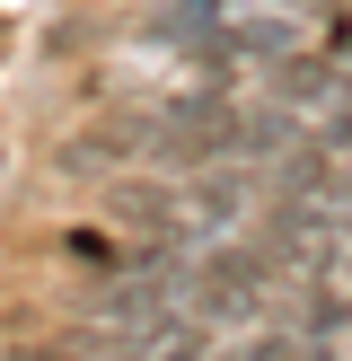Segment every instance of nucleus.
<instances>
[{
    "instance_id": "3",
    "label": "nucleus",
    "mask_w": 352,
    "mask_h": 361,
    "mask_svg": "<svg viewBox=\"0 0 352 361\" xmlns=\"http://www.w3.org/2000/svg\"><path fill=\"white\" fill-rule=\"evenodd\" d=\"M273 274H282V264L264 256L256 238H246V247H220V238H211L203 256H194V282H211V291H256V300H264V282H273Z\"/></svg>"
},
{
    "instance_id": "8",
    "label": "nucleus",
    "mask_w": 352,
    "mask_h": 361,
    "mask_svg": "<svg viewBox=\"0 0 352 361\" xmlns=\"http://www.w3.org/2000/svg\"><path fill=\"white\" fill-rule=\"evenodd\" d=\"M352 326V291H334L326 274H299V335H344Z\"/></svg>"
},
{
    "instance_id": "10",
    "label": "nucleus",
    "mask_w": 352,
    "mask_h": 361,
    "mask_svg": "<svg viewBox=\"0 0 352 361\" xmlns=\"http://www.w3.org/2000/svg\"><path fill=\"white\" fill-rule=\"evenodd\" d=\"M308 141H317V150H334V159H352V106H326Z\"/></svg>"
},
{
    "instance_id": "1",
    "label": "nucleus",
    "mask_w": 352,
    "mask_h": 361,
    "mask_svg": "<svg viewBox=\"0 0 352 361\" xmlns=\"http://www.w3.org/2000/svg\"><path fill=\"white\" fill-rule=\"evenodd\" d=\"M264 71H273V97L282 106H291V115H308V106H317V115H326V106H344V62H334V53H282V62H264Z\"/></svg>"
},
{
    "instance_id": "5",
    "label": "nucleus",
    "mask_w": 352,
    "mask_h": 361,
    "mask_svg": "<svg viewBox=\"0 0 352 361\" xmlns=\"http://www.w3.org/2000/svg\"><path fill=\"white\" fill-rule=\"evenodd\" d=\"M106 212L132 221L141 238L150 229H176V185H158V176H106Z\"/></svg>"
},
{
    "instance_id": "6",
    "label": "nucleus",
    "mask_w": 352,
    "mask_h": 361,
    "mask_svg": "<svg viewBox=\"0 0 352 361\" xmlns=\"http://www.w3.org/2000/svg\"><path fill=\"white\" fill-rule=\"evenodd\" d=\"M115 159H132V133H123V123H97V133L62 141V159H53V168H62V176H106Z\"/></svg>"
},
{
    "instance_id": "11",
    "label": "nucleus",
    "mask_w": 352,
    "mask_h": 361,
    "mask_svg": "<svg viewBox=\"0 0 352 361\" xmlns=\"http://www.w3.org/2000/svg\"><path fill=\"white\" fill-rule=\"evenodd\" d=\"M106 361H141V344H123V353H106Z\"/></svg>"
},
{
    "instance_id": "2",
    "label": "nucleus",
    "mask_w": 352,
    "mask_h": 361,
    "mask_svg": "<svg viewBox=\"0 0 352 361\" xmlns=\"http://www.w3.org/2000/svg\"><path fill=\"white\" fill-rule=\"evenodd\" d=\"M308 141V123L291 115V106H238V133H229V159H246V168H273L282 150H299Z\"/></svg>"
},
{
    "instance_id": "4",
    "label": "nucleus",
    "mask_w": 352,
    "mask_h": 361,
    "mask_svg": "<svg viewBox=\"0 0 352 361\" xmlns=\"http://www.w3.org/2000/svg\"><path fill=\"white\" fill-rule=\"evenodd\" d=\"M256 203V168H246V159H211V168H194V212H203V229H229L238 221V212Z\"/></svg>"
},
{
    "instance_id": "7",
    "label": "nucleus",
    "mask_w": 352,
    "mask_h": 361,
    "mask_svg": "<svg viewBox=\"0 0 352 361\" xmlns=\"http://www.w3.org/2000/svg\"><path fill=\"white\" fill-rule=\"evenodd\" d=\"M220 18H229V0H168V9H158L141 35H150V44H176V53H185L194 35H203V27H220Z\"/></svg>"
},
{
    "instance_id": "9",
    "label": "nucleus",
    "mask_w": 352,
    "mask_h": 361,
    "mask_svg": "<svg viewBox=\"0 0 352 361\" xmlns=\"http://www.w3.org/2000/svg\"><path fill=\"white\" fill-rule=\"evenodd\" d=\"M62 256H80V264H106V274H123V247H115V238H97V229H70V238H62Z\"/></svg>"
}]
</instances>
